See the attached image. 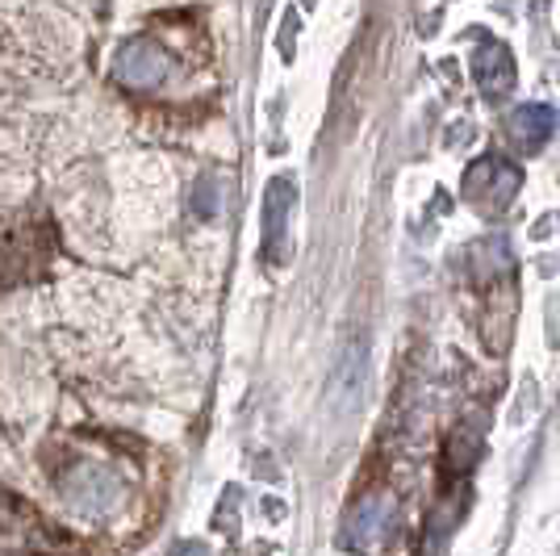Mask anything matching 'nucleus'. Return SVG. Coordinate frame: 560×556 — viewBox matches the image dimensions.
Masks as SVG:
<instances>
[{
    "label": "nucleus",
    "instance_id": "obj_1",
    "mask_svg": "<svg viewBox=\"0 0 560 556\" xmlns=\"http://www.w3.org/2000/svg\"><path fill=\"white\" fill-rule=\"evenodd\" d=\"M59 489H63L68 507L75 514H84V519H105L109 510L121 507V477L96 461L71 464L68 473H63V482H59Z\"/></svg>",
    "mask_w": 560,
    "mask_h": 556
},
{
    "label": "nucleus",
    "instance_id": "obj_2",
    "mask_svg": "<svg viewBox=\"0 0 560 556\" xmlns=\"http://www.w3.org/2000/svg\"><path fill=\"white\" fill-rule=\"evenodd\" d=\"M518 185H523V172L502 155H481L465 172V197L481 213H502L514 201Z\"/></svg>",
    "mask_w": 560,
    "mask_h": 556
},
{
    "label": "nucleus",
    "instance_id": "obj_3",
    "mask_svg": "<svg viewBox=\"0 0 560 556\" xmlns=\"http://www.w3.org/2000/svg\"><path fill=\"white\" fill-rule=\"evenodd\" d=\"M167 68H172L167 50L160 43H151V38H130L114 55V80L121 89H135V93H147V89L164 84Z\"/></svg>",
    "mask_w": 560,
    "mask_h": 556
},
{
    "label": "nucleus",
    "instance_id": "obj_4",
    "mask_svg": "<svg viewBox=\"0 0 560 556\" xmlns=\"http://www.w3.org/2000/svg\"><path fill=\"white\" fill-rule=\"evenodd\" d=\"M394 498L389 494H369V498H360L355 507H351L348 523H343V532H348V544L351 548H376L389 528H394Z\"/></svg>",
    "mask_w": 560,
    "mask_h": 556
},
{
    "label": "nucleus",
    "instance_id": "obj_5",
    "mask_svg": "<svg viewBox=\"0 0 560 556\" xmlns=\"http://www.w3.org/2000/svg\"><path fill=\"white\" fill-rule=\"evenodd\" d=\"M472 80L486 101H502L514 89V55L498 38H481V47L472 50Z\"/></svg>",
    "mask_w": 560,
    "mask_h": 556
},
{
    "label": "nucleus",
    "instance_id": "obj_6",
    "mask_svg": "<svg viewBox=\"0 0 560 556\" xmlns=\"http://www.w3.org/2000/svg\"><path fill=\"white\" fill-rule=\"evenodd\" d=\"M364 385H369V351H364V344H348L335 360V381H330L335 406L351 415L364 402Z\"/></svg>",
    "mask_w": 560,
    "mask_h": 556
},
{
    "label": "nucleus",
    "instance_id": "obj_7",
    "mask_svg": "<svg viewBox=\"0 0 560 556\" xmlns=\"http://www.w3.org/2000/svg\"><path fill=\"white\" fill-rule=\"evenodd\" d=\"M289 213H293V185L289 181H268V193H264V252L277 264L284 259Z\"/></svg>",
    "mask_w": 560,
    "mask_h": 556
},
{
    "label": "nucleus",
    "instance_id": "obj_8",
    "mask_svg": "<svg viewBox=\"0 0 560 556\" xmlns=\"http://www.w3.org/2000/svg\"><path fill=\"white\" fill-rule=\"evenodd\" d=\"M506 130H511V139L518 147H527V151H536L548 142V135L557 130V109L552 105H518L511 117H506Z\"/></svg>",
    "mask_w": 560,
    "mask_h": 556
},
{
    "label": "nucleus",
    "instance_id": "obj_9",
    "mask_svg": "<svg viewBox=\"0 0 560 556\" xmlns=\"http://www.w3.org/2000/svg\"><path fill=\"white\" fill-rule=\"evenodd\" d=\"M172 556H210V548H206V544H197V540H188V544H176Z\"/></svg>",
    "mask_w": 560,
    "mask_h": 556
}]
</instances>
